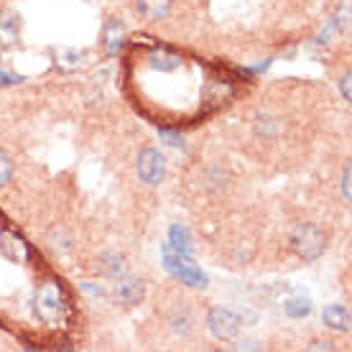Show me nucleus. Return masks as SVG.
<instances>
[{
    "mask_svg": "<svg viewBox=\"0 0 352 352\" xmlns=\"http://www.w3.org/2000/svg\"><path fill=\"white\" fill-rule=\"evenodd\" d=\"M123 34H125V28L120 21L110 18V21L105 23V46H107V54H110V56H118V54H120Z\"/></svg>",
    "mask_w": 352,
    "mask_h": 352,
    "instance_id": "9d476101",
    "label": "nucleus"
},
{
    "mask_svg": "<svg viewBox=\"0 0 352 352\" xmlns=\"http://www.w3.org/2000/svg\"><path fill=\"white\" fill-rule=\"evenodd\" d=\"M207 327H210V332L217 340L222 342H230V340H235L240 335V329H243V317H240L235 309H228V307H214L207 314Z\"/></svg>",
    "mask_w": 352,
    "mask_h": 352,
    "instance_id": "7ed1b4c3",
    "label": "nucleus"
},
{
    "mask_svg": "<svg viewBox=\"0 0 352 352\" xmlns=\"http://www.w3.org/2000/svg\"><path fill=\"white\" fill-rule=\"evenodd\" d=\"M342 192H344V199H350V166H344V176H342Z\"/></svg>",
    "mask_w": 352,
    "mask_h": 352,
    "instance_id": "dca6fc26",
    "label": "nucleus"
},
{
    "mask_svg": "<svg viewBox=\"0 0 352 352\" xmlns=\"http://www.w3.org/2000/svg\"><path fill=\"white\" fill-rule=\"evenodd\" d=\"M13 176V161L6 151H0V186H6Z\"/></svg>",
    "mask_w": 352,
    "mask_h": 352,
    "instance_id": "4468645a",
    "label": "nucleus"
},
{
    "mask_svg": "<svg viewBox=\"0 0 352 352\" xmlns=\"http://www.w3.org/2000/svg\"><path fill=\"white\" fill-rule=\"evenodd\" d=\"M171 324H174V332H179V335H189V329H192V317H189V311H182V314L171 317Z\"/></svg>",
    "mask_w": 352,
    "mask_h": 352,
    "instance_id": "2eb2a0df",
    "label": "nucleus"
},
{
    "mask_svg": "<svg viewBox=\"0 0 352 352\" xmlns=\"http://www.w3.org/2000/svg\"><path fill=\"white\" fill-rule=\"evenodd\" d=\"M168 248L176 250V253H182V256H194V243L189 238V232H186L182 225H176L171 228V240H168Z\"/></svg>",
    "mask_w": 352,
    "mask_h": 352,
    "instance_id": "9b49d317",
    "label": "nucleus"
},
{
    "mask_svg": "<svg viewBox=\"0 0 352 352\" xmlns=\"http://www.w3.org/2000/svg\"><path fill=\"white\" fill-rule=\"evenodd\" d=\"M342 92H344V100H350V74L342 77Z\"/></svg>",
    "mask_w": 352,
    "mask_h": 352,
    "instance_id": "f3484780",
    "label": "nucleus"
},
{
    "mask_svg": "<svg viewBox=\"0 0 352 352\" xmlns=\"http://www.w3.org/2000/svg\"><path fill=\"white\" fill-rule=\"evenodd\" d=\"M291 245L304 261H317L324 253V235L314 225H299L291 235Z\"/></svg>",
    "mask_w": 352,
    "mask_h": 352,
    "instance_id": "20e7f679",
    "label": "nucleus"
},
{
    "mask_svg": "<svg viewBox=\"0 0 352 352\" xmlns=\"http://www.w3.org/2000/svg\"><path fill=\"white\" fill-rule=\"evenodd\" d=\"M283 311H286L291 319H304L311 314V301H309L307 296H294V299L283 301Z\"/></svg>",
    "mask_w": 352,
    "mask_h": 352,
    "instance_id": "f8f14e48",
    "label": "nucleus"
},
{
    "mask_svg": "<svg viewBox=\"0 0 352 352\" xmlns=\"http://www.w3.org/2000/svg\"><path fill=\"white\" fill-rule=\"evenodd\" d=\"M128 72L166 80L164 87L135 92V102L138 110L174 128L197 123L235 97V80L230 74L159 41H135L128 52Z\"/></svg>",
    "mask_w": 352,
    "mask_h": 352,
    "instance_id": "f257e3e1",
    "label": "nucleus"
},
{
    "mask_svg": "<svg viewBox=\"0 0 352 352\" xmlns=\"http://www.w3.org/2000/svg\"><path fill=\"white\" fill-rule=\"evenodd\" d=\"M322 322L335 332H350V311L340 304H329L322 311Z\"/></svg>",
    "mask_w": 352,
    "mask_h": 352,
    "instance_id": "6e6552de",
    "label": "nucleus"
},
{
    "mask_svg": "<svg viewBox=\"0 0 352 352\" xmlns=\"http://www.w3.org/2000/svg\"><path fill=\"white\" fill-rule=\"evenodd\" d=\"M135 8L146 21H161L171 10V0H135Z\"/></svg>",
    "mask_w": 352,
    "mask_h": 352,
    "instance_id": "1a4fd4ad",
    "label": "nucleus"
},
{
    "mask_svg": "<svg viewBox=\"0 0 352 352\" xmlns=\"http://www.w3.org/2000/svg\"><path fill=\"white\" fill-rule=\"evenodd\" d=\"M138 176H141V182H146L151 186L161 184L164 176H166V159L156 148L141 151V156H138Z\"/></svg>",
    "mask_w": 352,
    "mask_h": 352,
    "instance_id": "39448f33",
    "label": "nucleus"
},
{
    "mask_svg": "<svg viewBox=\"0 0 352 352\" xmlns=\"http://www.w3.org/2000/svg\"><path fill=\"white\" fill-rule=\"evenodd\" d=\"M115 296L120 304H141V299L146 296V283L141 278H123V281L118 283V289H115Z\"/></svg>",
    "mask_w": 352,
    "mask_h": 352,
    "instance_id": "0eeeda50",
    "label": "nucleus"
},
{
    "mask_svg": "<svg viewBox=\"0 0 352 352\" xmlns=\"http://www.w3.org/2000/svg\"><path fill=\"white\" fill-rule=\"evenodd\" d=\"M100 268L107 273V276H123L125 273V263H123V256H118V253H105V256L100 258Z\"/></svg>",
    "mask_w": 352,
    "mask_h": 352,
    "instance_id": "ddd939ff",
    "label": "nucleus"
},
{
    "mask_svg": "<svg viewBox=\"0 0 352 352\" xmlns=\"http://www.w3.org/2000/svg\"><path fill=\"white\" fill-rule=\"evenodd\" d=\"M309 350H332V344H329V342H314Z\"/></svg>",
    "mask_w": 352,
    "mask_h": 352,
    "instance_id": "a211bd4d",
    "label": "nucleus"
},
{
    "mask_svg": "<svg viewBox=\"0 0 352 352\" xmlns=\"http://www.w3.org/2000/svg\"><path fill=\"white\" fill-rule=\"evenodd\" d=\"M21 41V16L16 10L3 8L0 10V49H16Z\"/></svg>",
    "mask_w": 352,
    "mask_h": 352,
    "instance_id": "423d86ee",
    "label": "nucleus"
},
{
    "mask_svg": "<svg viewBox=\"0 0 352 352\" xmlns=\"http://www.w3.org/2000/svg\"><path fill=\"white\" fill-rule=\"evenodd\" d=\"M161 253H164V265H166V271L171 276H176L179 281L192 286V289H207V276L192 263V256L176 253V250L168 248V243L161 248Z\"/></svg>",
    "mask_w": 352,
    "mask_h": 352,
    "instance_id": "f03ea898",
    "label": "nucleus"
}]
</instances>
